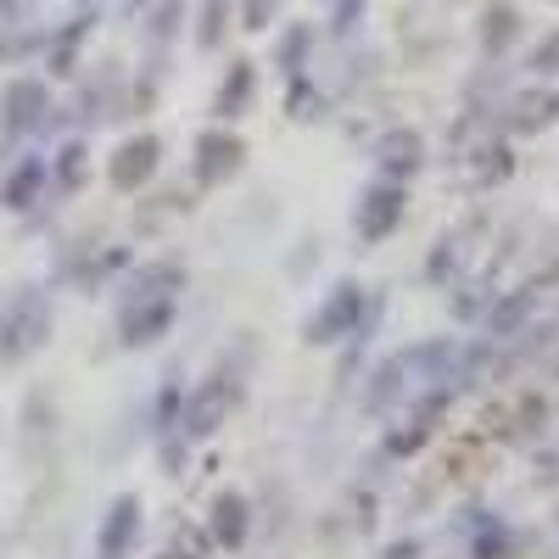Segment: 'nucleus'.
<instances>
[{"label":"nucleus","mask_w":559,"mask_h":559,"mask_svg":"<svg viewBox=\"0 0 559 559\" xmlns=\"http://www.w3.org/2000/svg\"><path fill=\"white\" fill-rule=\"evenodd\" d=\"M241 403H247V376H241V369H218V376L185 386V403H179L174 431L191 442V448H197V442H213L229 419H236Z\"/></svg>","instance_id":"obj_1"},{"label":"nucleus","mask_w":559,"mask_h":559,"mask_svg":"<svg viewBox=\"0 0 559 559\" xmlns=\"http://www.w3.org/2000/svg\"><path fill=\"white\" fill-rule=\"evenodd\" d=\"M521 39H526V23H521V7H515V0H492V7H481V17H476V45H481V57L503 62Z\"/></svg>","instance_id":"obj_20"},{"label":"nucleus","mask_w":559,"mask_h":559,"mask_svg":"<svg viewBox=\"0 0 559 559\" xmlns=\"http://www.w3.org/2000/svg\"><path fill=\"white\" fill-rule=\"evenodd\" d=\"M554 7H559V0H554Z\"/></svg>","instance_id":"obj_43"},{"label":"nucleus","mask_w":559,"mask_h":559,"mask_svg":"<svg viewBox=\"0 0 559 559\" xmlns=\"http://www.w3.org/2000/svg\"><path fill=\"white\" fill-rule=\"evenodd\" d=\"M554 532H559V498H554Z\"/></svg>","instance_id":"obj_41"},{"label":"nucleus","mask_w":559,"mask_h":559,"mask_svg":"<svg viewBox=\"0 0 559 559\" xmlns=\"http://www.w3.org/2000/svg\"><path fill=\"white\" fill-rule=\"evenodd\" d=\"M537 532H521L515 521H487L476 537H464V559H532Z\"/></svg>","instance_id":"obj_21"},{"label":"nucleus","mask_w":559,"mask_h":559,"mask_svg":"<svg viewBox=\"0 0 559 559\" xmlns=\"http://www.w3.org/2000/svg\"><path fill=\"white\" fill-rule=\"evenodd\" d=\"M481 224L487 218L476 213V218L442 229V236L431 241V252H426V280H431V286H453V280L464 274V263H471V241L481 236Z\"/></svg>","instance_id":"obj_17"},{"label":"nucleus","mask_w":559,"mask_h":559,"mask_svg":"<svg viewBox=\"0 0 559 559\" xmlns=\"http://www.w3.org/2000/svg\"><path fill=\"white\" fill-rule=\"evenodd\" d=\"M57 123V96L51 84L34 79V73H17L7 90H0V140L17 146V140H34Z\"/></svg>","instance_id":"obj_4"},{"label":"nucleus","mask_w":559,"mask_h":559,"mask_svg":"<svg viewBox=\"0 0 559 559\" xmlns=\"http://www.w3.org/2000/svg\"><path fill=\"white\" fill-rule=\"evenodd\" d=\"M548 431V397L543 392H521L515 414H509V426H503V442H537Z\"/></svg>","instance_id":"obj_25"},{"label":"nucleus","mask_w":559,"mask_h":559,"mask_svg":"<svg viewBox=\"0 0 559 559\" xmlns=\"http://www.w3.org/2000/svg\"><path fill=\"white\" fill-rule=\"evenodd\" d=\"M376 559H426V543H419V537H392Z\"/></svg>","instance_id":"obj_38"},{"label":"nucleus","mask_w":559,"mask_h":559,"mask_svg":"<svg viewBox=\"0 0 559 559\" xmlns=\"http://www.w3.org/2000/svg\"><path fill=\"white\" fill-rule=\"evenodd\" d=\"M532 481H537V487H548V492H559V437L537 453V471H532Z\"/></svg>","instance_id":"obj_37"},{"label":"nucleus","mask_w":559,"mask_h":559,"mask_svg":"<svg viewBox=\"0 0 559 559\" xmlns=\"http://www.w3.org/2000/svg\"><path fill=\"white\" fill-rule=\"evenodd\" d=\"M185 12H191L185 0H152V7L140 12V17H146V45H152V51H168V45L179 39V28H185Z\"/></svg>","instance_id":"obj_26"},{"label":"nucleus","mask_w":559,"mask_h":559,"mask_svg":"<svg viewBox=\"0 0 559 559\" xmlns=\"http://www.w3.org/2000/svg\"><path fill=\"white\" fill-rule=\"evenodd\" d=\"M163 134L157 129H134L123 134L118 146L107 152V185L118 197H140V191H152L157 174H163Z\"/></svg>","instance_id":"obj_8"},{"label":"nucleus","mask_w":559,"mask_h":559,"mask_svg":"<svg viewBox=\"0 0 559 559\" xmlns=\"http://www.w3.org/2000/svg\"><path fill=\"white\" fill-rule=\"evenodd\" d=\"M174 213H191V197H185V191H157L152 202H140V229H157Z\"/></svg>","instance_id":"obj_32"},{"label":"nucleus","mask_w":559,"mask_h":559,"mask_svg":"<svg viewBox=\"0 0 559 559\" xmlns=\"http://www.w3.org/2000/svg\"><path fill=\"white\" fill-rule=\"evenodd\" d=\"M247 140L236 134V123H207L191 140V185L197 191H224L229 179H241L247 168Z\"/></svg>","instance_id":"obj_6"},{"label":"nucleus","mask_w":559,"mask_h":559,"mask_svg":"<svg viewBox=\"0 0 559 559\" xmlns=\"http://www.w3.org/2000/svg\"><path fill=\"white\" fill-rule=\"evenodd\" d=\"M286 118H292V123H313V118H324V90H319L308 73L286 79Z\"/></svg>","instance_id":"obj_28"},{"label":"nucleus","mask_w":559,"mask_h":559,"mask_svg":"<svg viewBox=\"0 0 559 559\" xmlns=\"http://www.w3.org/2000/svg\"><path fill=\"white\" fill-rule=\"evenodd\" d=\"M129 263H134V247H129V241H73V247L62 252L57 274L68 280L73 292L96 297V292L118 286V274H123Z\"/></svg>","instance_id":"obj_7"},{"label":"nucleus","mask_w":559,"mask_h":559,"mask_svg":"<svg viewBox=\"0 0 559 559\" xmlns=\"http://www.w3.org/2000/svg\"><path fill=\"white\" fill-rule=\"evenodd\" d=\"M57 331V308L45 286H23L7 308H0V364H23L34 353H45Z\"/></svg>","instance_id":"obj_2"},{"label":"nucleus","mask_w":559,"mask_h":559,"mask_svg":"<svg viewBox=\"0 0 559 559\" xmlns=\"http://www.w3.org/2000/svg\"><path fill=\"white\" fill-rule=\"evenodd\" d=\"M526 68H532L537 79H559V28H548V34H543V39L532 45Z\"/></svg>","instance_id":"obj_33"},{"label":"nucleus","mask_w":559,"mask_h":559,"mask_svg":"<svg viewBox=\"0 0 559 559\" xmlns=\"http://www.w3.org/2000/svg\"><path fill=\"white\" fill-rule=\"evenodd\" d=\"M90 28H96V12H73V23H62L57 34H45V45H39V51H45V73H51V79H73Z\"/></svg>","instance_id":"obj_22"},{"label":"nucleus","mask_w":559,"mask_h":559,"mask_svg":"<svg viewBox=\"0 0 559 559\" xmlns=\"http://www.w3.org/2000/svg\"><path fill=\"white\" fill-rule=\"evenodd\" d=\"M179 403H185V376H168L152 397V437H168L174 419H179Z\"/></svg>","instance_id":"obj_30"},{"label":"nucleus","mask_w":559,"mask_h":559,"mask_svg":"<svg viewBox=\"0 0 559 559\" xmlns=\"http://www.w3.org/2000/svg\"><path fill=\"white\" fill-rule=\"evenodd\" d=\"M548 376L559 381V342H554V353H548Z\"/></svg>","instance_id":"obj_40"},{"label":"nucleus","mask_w":559,"mask_h":559,"mask_svg":"<svg viewBox=\"0 0 559 559\" xmlns=\"http://www.w3.org/2000/svg\"><path fill=\"white\" fill-rule=\"evenodd\" d=\"M274 12H280V0H241V28L247 34H263L274 23Z\"/></svg>","instance_id":"obj_36"},{"label":"nucleus","mask_w":559,"mask_h":559,"mask_svg":"<svg viewBox=\"0 0 559 559\" xmlns=\"http://www.w3.org/2000/svg\"><path fill=\"white\" fill-rule=\"evenodd\" d=\"M252 498L241 492V487H218L213 498H207V515H202V532H207V543L213 548H224V554H241L247 543H252Z\"/></svg>","instance_id":"obj_13"},{"label":"nucleus","mask_w":559,"mask_h":559,"mask_svg":"<svg viewBox=\"0 0 559 559\" xmlns=\"http://www.w3.org/2000/svg\"><path fill=\"white\" fill-rule=\"evenodd\" d=\"M140 537H146V498H140V492H118L107 503L102 526H96V559H134Z\"/></svg>","instance_id":"obj_14"},{"label":"nucleus","mask_w":559,"mask_h":559,"mask_svg":"<svg viewBox=\"0 0 559 559\" xmlns=\"http://www.w3.org/2000/svg\"><path fill=\"white\" fill-rule=\"evenodd\" d=\"M376 297L381 292L364 286V280H336V286L313 302V313L302 319V347H342L364 324V313L376 308Z\"/></svg>","instance_id":"obj_3"},{"label":"nucleus","mask_w":559,"mask_h":559,"mask_svg":"<svg viewBox=\"0 0 559 559\" xmlns=\"http://www.w3.org/2000/svg\"><path fill=\"white\" fill-rule=\"evenodd\" d=\"M179 324V297H152V302H112V331L123 353H146Z\"/></svg>","instance_id":"obj_10"},{"label":"nucleus","mask_w":559,"mask_h":559,"mask_svg":"<svg viewBox=\"0 0 559 559\" xmlns=\"http://www.w3.org/2000/svg\"><path fill=\"white\" fill-rule=\"evenodd\" d=\"M229 12H236V0H202V7H197V45H202V51H218V45H224Z\"/></svg>","instance_id":"obj_29"},{"label":"nucleus","mask_w":559,"mask_h":559,"mask_svg":"<svg viewBox=\"0 0 559 559\" xmlns=\"http://www.w3.org/2000/svg\"><path fill=\"white\" fill-rule=\"evenodd\" d=\"M252 102H258V62L252 57H236L224 68V79L213 84V123H241L247 112H252Z\"/></svg>","instance_id":"obj_18"},{"label":"nucleus","mask_w":559,"mask_h":559,"mask_svg":"<svg viewBox=\"0 0 559 559\" xmlns=\"http://www.w3.org/2000/svg\"><path fill=\"white\" fill-rule=\"evenodd\" d=\"M185 263L179 258H134L118 274V302H152V297H185Z\"/></svg>","instance_id":"obj_15"},{"label":"nucleus","mask_w":559,"mask_h":559,"mask_svg":"<svg viewBox=\"0 0 559 559\" xmlns=\"http://www.w3.org/2000/svg\"><path fill=\"white\" fill-rule=\"evenodd\" d=\"M543 297H548V280H543V274H526V280H515V286H503V292L487 302V313H481V336H487V342L521 336L526 324L543 313Z\"/></svg>","instance_id":"obj_9"},{"label":"nucleus","mask_w":559,"mask_h":559,"mask_svg":"<svg viewBox=\"0 0 559 559\" xmlns=\"http://www.w3.org/2000/svg\"><path fill=\"white\" fill-rule=\"evenodd\" d=\"M548 123H559V90H515V96L498 107L503 134H543Z\"/></svg>","instance_id":"obj_19"},{"label":"nucleus","mask_w":559,"mask_h":559,"mask_svg":"<svg viewBox=\"0 0 559 559\" xmlns=\"http://www.w3.org/2000/svg\"><path fill=\"white\" fill-rule=\"evenodd\" d=\"M369 163H376L381 179H397V185H414L419 174H426V134H419L414 123H392L376 134V146H369Z\"/></svg>","instance_id":"obj_12"},{"label":"nucleus","mask_w":559,"mask_h":559,"mask_svg":"<svg viewBox=\"0 0 559 559\" xmlns=\"http://www.w3.org/2000/svg\"><path fill=\"white\" fill-rule=\"evenodd\" d=\"M487 521H498V509L487 503V498H471V503H459L453 515H448V526H453V537H476Z\"/></svg>","instance_id":"obj_31"},{"label":"nucleus","mask_w":559,"mask_h":559,"mask_svg":"<svg viewBox=\"0 0 559 559\" xmlns=\"http://www.w3.org/2000/svg\"><path fill=\"white\" fill-rule=\"evenodd\" d=\"M364 7H369V0H331V34H336V39H347V34L358 28Z\"/></svg>","instance_id":"obj_35"},{"label":"nucleus","mask_w":559,"mask_h":559,"mask_svg":"<svg viewBox=\"0 0 559 559\" xmlns=\"http://www.w3.org/2000/svg\"><path fill=\"white\" fill-rule=\"evenodd\" d=\"M185 459H191V442H185L179 431L157 437V464H163V476H179V471H185Z\"/></svg>","instance_id":"obj_34"},{"label":"nucleus","mask_w":559,"mask_h":559,"mask_svg":"<svg viewBox=\"0 0 559 559\" xmlns=\"http://www.w3.org/2000/svg\"><path fill=\"white\" fill-rule=\"evenodd\" d=\"M403 218H408V185L381 179V174L353 197V213H347L358 247H381V241H392L397 229H403Z\"/></svg>","instance_id":"obj_5"},{"label":"nucleus","mask_w":559,"mask_h":559,"mask_svg":"<svg viewBox=\"0 0 559 559\" xmlns=\"http://www.w3.org/2000/svg\"><path fill=\"white\" fill-rule=\"evenodd\" d=\"M45 197H51V163H45V152L12 157L7 174H0V213L34 218V213L45 207Z\"/></svg>","instance_id":"obj_11"},{"label":"nucleus","mask_w":559,"mask_h":559,"mask_svg":"<svg viewBox=\"0 0 559 559\" xmlns=\"http://www.w3.org/2000/svg\"><path fill=\"white\" fill-rule=\"evenodd\" d=\"M146 7H152V0H123V12H129V17H140Z\"/></svg>","instance_id":"obj_39"},{"label":"nucleus","mask_w":559,"mask_h":559,"mask_svg":"<svg viewBox=\"0 0 559 559\" xmlns=\"http://www.w3.org/2000/svg\"><path fill=\"white\" fill-rule=\"evenodd\" d=\"M274 68L286 73V79H297V73L313 68V23H286V28H280V39H274Z\"/></svg>","instance_id":"obj_24"},{"label":"nucleus","mask_w":559,"mask_h":559,"mask_svg":"<svg viewBox=\"0 0 559 559\" xmlns=\"http://www.w3.org/2000/svg\"><path fill=\"white\" fill-rule=\"evenodd\" d=\"M437 426H442V419L426 414V408H392L386 414V431H381V459H392V464L419 459V453L437 442Z\"/></svg>","instance_id":"obj_16"},{"label":"nucleus","mask_w":559,"mask_h":559,"mask_svg":"<svg viewBox=\"0 0 559 559\" xmlns=\"http://www.w3.org/2000/svg\"><path fill=\"white\" fill-rule=\"evenodd\" d=\"M0 152H7V140H0Z\"/></svg>","instance_id":"obj_42"},{"label":"nucleus","mask_w":559,"mask_h":559,"mask_svg":"<svg viewBox=\"0 0 559 559\" xmlns=\"http://www.w3.org/2000/svg\"><path fill=\"white\" fill-rule=\"evenodd\" d=\"M207 554H213V543H207L202 521H174L168 537L157 543V559H207Z\"/></svg>","instance_id":"obj_27"},{"label":"nucleus","mask_w":559,"mask_h":559,"mask_svg":"<svg viewBox=\"0 0 559 559\" xmlns=\"http://www.w3.org/2000/svg\"><path fill=\"white\" fill-rule=\"evenodd\" d=\"M51 163V197H79L90 185V140L84 134H68L57 140V152L45 157Z\"/></svg>","instance_id":"obj_23"}]
</instances>
